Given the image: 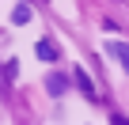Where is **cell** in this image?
<instances>
[{"label": "cell", "instance_id": "obj_4", "mask_svg": "<svg viewBox=\"0 0 129 125\" xmlns=\"http://www.w3.org/2000/svg\"><path fill=\"white\" fill-rule=\"evenodd\" d=\"M76 87H80V91H84V95H87V99H95V87H91V76H87V72H84V68H80V72H76Z\"/></svg>", "mask_w": 129, "mask_h": 125}, {"label": "cell", "instance_id": "obj_5", "mask_svg": "<svg viewBox=\"0 0 129 125\" xmlns=\"http://www.w3.org/2000/svg\"><path fill=\"white\" fill-rule=\"evenodd\" d=\"M12 23H15V27H19V23H30V8H27V4H15V8H12Z\"/></svg>", "mask_w": 129, "mask_h": 125}, {"label": "cell", "instance_id": "obj_6", "mask_svg": "<svg viewBox=\"0 0 129 125\" xmlns=\"http://www.w3.org/2000/svg\"><path fill=\"white\" fill-rule=\"evenodd\" d=\"M114 125H129V117H121V114H114Z\"/></svg>", "mask_w": 129, "mask_h": 125}, {"label": "cell", "instance_id": "obj_2", "mask_svg": "<svg viewBox=\"0 0 129 125\" xmlns=\"http://www.w3.org/2000/svg\"><path fill=\"white\" fill-rule=\"evenodd\" d=\"M46 87H49V95H64V91H69V80H64L61 72H49V80H46Z\"/></svg>", "mask_w": 129, "mask_h": 125}, {"label": "cell", "instance_id": "obj_3", "mask_svg": "<svg viewBox=\"0 0 129 125\" xmlns=\"http://www.w3.org/2000/svg\"><path fill=\"white\" fill-rule=\"evenodd\" d=\"M34 53H38V57L46 61V65H53V61H57V46H53V42H46V38H42V42L34 46Z\"/></svg>", "mask_w": 129, "mask_h": 125}, {"label": "cell", "instance_id": "obj_1", "mask_svg": "<svg viewBox=\"0 0 129 125\" xmlns=\"http://www.w3.org/2000/svg\"><path fill=\"white\" fill-rule=\"evenodd\" d=\"M106 57H114L118 65L129 72V46H125V42H106Z\"/></svg>", "mask_w": 129, "mask_h": 125}]
</instances>
